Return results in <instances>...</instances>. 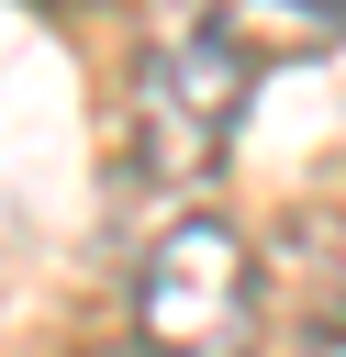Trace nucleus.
I'll return each instance as SVG.
<instances>
[{
  "mask_svg": "<svg viewBox=\"0 0 346 357\" xmlns=\"http://www.w3.org/2000/svg\"><path fill=\"white\" fill-rule=\"evenodd\" d=\"M246 89H257V67L223 45L212 0L179 11L167 33H145V45H134V89H123V112H134V178H145V190L212 178V167L234 156Z\"/></svg>",
  "mask_w": 346,
  "mask_h": 357,
  "instance_id": "obj_1",
  "label": "nucleus"
},
{
  "mask_svg": "<svg viewBox=\"0 0 346 357\" xmlns=\"http://www.w3.org/2000/svg\"><path fill=\"white\" fill-rule=\"evenodd\" d=\"M134 335L145 357H246L257 335V245L223 212H190L134 268Z\"/></svg>",
  "mask_w": 346,
  "mask_h": 357,
  "instance_id": "obj_2",
  "label": "nucleus"
},
{
  "mask_svg": "<svg viewBox=\"0 0 346 357\" xmlns=\"http://www.w3.org/2000/svg\"><path fill=\"white\" fill-rule=\"evenodd\" d=\"M212 22L246 67H313L346 45V0H212Z\"/></svg>",
  "mask_w": 346,
  "mask_h": 357,
  "instance_id": "obj_3",
  "label": "nucleus"
},
{
  "mask_svg": "<svg viewBox=\"0 0 346 357\" xmlns=\"http://www.w3.org/2000/svg\"><path fill=\"white\" fill-rule=\"evenodd\" d=\"M313 357H346V312H335V324H324V335H313Z\"/></svg>",
  "mask_w": 346,
  "mask_h": 357,
  "instance_id": "obj_4",
  "label": "nucleus"
},
{
  "mask_svg": "<svg viewBox=\"0 0 346 357\" xmlns=\"http://www.w3.org/2000/svg\"><path fill=\"white\" fill-rule=\"evenodd\" d=\"M33 11H112V0H33Z\"/></svg>",
  "mask_w": 346,
  "mask_h": 357,
  "instance_id": "obj_5",
  "label": "nucleus"
}]
</instances>
